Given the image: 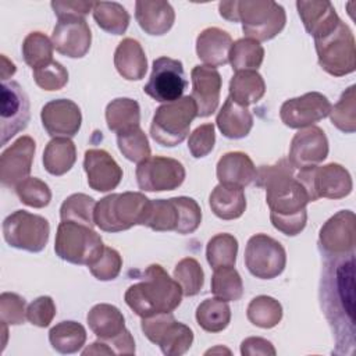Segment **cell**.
<instances>
[{"label": "cell", "mask_w": 356, "mask_h": 356, "mask_svg": "<svg viewBox=\"0 0 356 356\" xmlns=\"http://www.w3.org/2000/svg\"><path fill=\"white\" fill-rule=\"evenodd\" d=\"M321 305L332 328L337 355L355 352V252L325 256Z\"/></svg>", "instance_id": "cell-1"}, {"label": "cell", "mask_w": 356, "mask_h": 356, "mask_svg": "<svg viewBox=\"0 0 356 356\" xmlns=\"http://www.w3.org/2000/svg\"><path fill=\"white\" fill-rule=\"evenodd\" d=\"M293 171L289 160L281 159L273 165H261L254 178V184L266 189L273 227L288 236L300 234L306 227V206L310 202Z\"/></svg>", "instance_id": "cell-2"}, {"label": "cell", "mask_w": 356, "mask_h": 356, "mask_svg": "<svg viewBox=\"0 0 356 356\" xmlns=\"http://www.w3.org/2000/svg\"><path fill=\"white\" fill-rule=\"evenodd\" d=\"M182 288L160 264H150L143 280L125 292V303L142 318L161 313H172L182 300Z\"/></svg>", "instance_id": "cell-3"}, {"label": "cell", "mask_w": 356, "mask_h": 356, "mask_svg": "<svg viewBox=\"0 0 356 356\" xmlns=\"http://www.w3.org/2000/svg\"><path fill=\"white\" fill-rule=\"evenodd\" d=\"M152 200L140 192L111 193L95 207V225L104 232H120L134 225H146Z\"/></svg>", "instance_id": "cell-4"}, {"label": "cell", "mask_w": 356, "mask_h": 356, "mask_svg": "<svg viewBox=\"0 0 356 356\" xmlns=\"http://www.w3.org/2000/svg\"><path fill=\"white\" fill-rule=\"evenodd\" d=\"M102 236L92 228L72 221H61L57 227L54 252L72 264L90 266L103 253Z\"/></svg>", "instance_id": "cell-5"}, {"label": "cell", "mask_w": 356, "mask_h": 356, "mask_svg": "<svg viewBox=\"0 0 356 356\" xmlns=\"http://www.w3.org/2000/svg\"><path fill=\"white\" fill-rule=\"evenodd\" d=\"M195 117H197V107L191 96L164 103L153 115L150 135L159 145L174 147L185 140Z\"/></svg>", "instance_id": "cell-6"}, {"label": "cell", "mask_w": 356, "mask_h": 356, "mask_svg": "<svg viewBox=\"0 0 356 356\" xmlns=\"http://www.w3.org/2000/svg\"><path fill=\"white\" fill-rule=\"evenodd\" d=\"M236 13L243 33L256 42L275 38L286 22L284 7L273 0L238 1Z\"/></svg>", "instance_id": "cell-7"}, {"label": "cell", "mask_w": 356, "mask_h": 356, "mask_svg": "<svg viewBox=\"0 0 356 356\" xmlns=\"http://www.w3.org/2000/svg\"><path fill=\"white\" fill-rule=\"evenodd\" d=\"M320 67L334 76H343L356 70L355 38L345 22L327 36L314 39Z\"/></svg>", "instance_id": "cell-8"}, {"label": "cell", "mask_w": 356, "mask_h": 356, "mask_svg": "<svg viewBox=\"0 0 356 356\" xmlns=\"http://www.w3.org/2000/svg\"><path fill=\"white\" fill-rule=\"evenodd\" d=\"M295 178L307 192L310 202L320 197L341 199L348 196L353 188L349 171L337 163H330L323 167H303Z\"/></svg>", "instance_id": "cell-9"}, {"label": "cell", "mask_w": 356, "mask_h": 356, "mask_svg": "<svg viewBox=\"0 0 356 356\" xmlns=\"http://www.w3.org/2000/svg\"><path fill=\"white\" fill-rule=\"evenodd\" d=\"M49 234V221L26 210H17L3 221L4 241L15 249L38 253L44 249Z\"/></svg>", "instance_id": "cell-10"}, {"label": "cell", "mask_w": 356, "mask_h": 356, "mask_svg": "<svg viewBox=\"0 0 356 356\" xmlns=\"http://www.w3.org/2000/svg\"><path fill=\"white\" fill-rule=\"evenodd\" d=\"M145 337L160 346L165 356H181L189 350L193 342L192 330L174 318L172 313H161L142 318Z\"/></svg>", "instance_id": "cell-11"}, {"label": "cell", "mask_w": 356, "mask_h": 356, "mask_svg": "<svg viewBox=\"0 0 356 356\" xmlns=\"http://www.w3.org/2000/svg\"><path fill=\"white\" fill-rule=\"evenodd\" d=\"M286 264L284 246L266 234H256L249 238L245 249V266L249 273L260 280L278 277Z\"/></svg>", "instance_id": "cell-12"}, {"label": "cell", "mask_w": 356, "mask_h": 356, "mask_svg": "<svg viewBox=\"0 0 356 356\" xmlns=\"http://www.w3.org/2000/svg\"><path fill=\"white\" fill-rule=\"evenodd\" d=\"M188 82L179 60L163 56L153 61L152 74L143 92L160 103H171L182 97Z\"/></svg>", "instance_id": "cell-13"}, {"label": "cell", "mask_w": 356, "mask_h": 356, "mask_svg": "<svg viewBox=\"0 0 356 356\" xmlns=\"http://www.w3.org/2000/svg\"><path fill=\"white\" fill-rule=\"evenodd\" d=\"M135 174L139 189L147 192L174 191L181 186L185 179L182 163L163 156H150L140 161Z\"/></svg>", "instance_id": "cell-14"}, {"label": "cell", "mask_w": 356, "mask_h": 356, "mask_svg": "<svg viewBox=\"0 0 356 356\" xmlns=\"http://www.w3.org/2000/svg\"><path fill=\"white\" fill-rule=\"evenodd\" d=\"M1 111H0V146L24 131L31 120L29 99L22 86L15 81H1Z\"/></svg>", "instance_id": "cell-15"}, {"label": "cell", "mask_w": 356, "mask_h": 356, "mask_svg": "<svg viewBox=\"0 0 356 356\" xmlns=\"http://www.w3.org/2000/svg\"><path fill=\"white\" fill-rule=\"evenodd\" d=\"M331 107L330 100L323 93L309 92L285 100L280 108V117L286 127L302 129L325 118Z\"/></svg>", "instance_id": "cell-16"}, {"label": "cell", "mask_w": 356, "mask_h": 356, "mask_svg": "<svg viewBox=\"0 0 356 356\" xmlns=\"http://www.w3.org/2000/svg\"><path fill=\"white\" fill-rule=\"evenodd\" d=\"M356 227L355 213L341 210L321 227L318 245L325 256H341L355 252Z\"/></svg>", "instance_id": "cell-17"}, {"label": "cell", "mask_w": 356, "mask_h": 356, "mask_svg": "<svg viewBox=\"0 0 356 356\" xmlns=\"http://www.w3.org/2000/svg\"><path fill=\"white\" fill-rule=\"evenodd\" d=\"M51 43L60 54L81 58L90 49L92 32L85 18H60L51 33Z\"/></svg>", "instance_id": "cell-18"}, {"label": "cell", "mask_w": 356, "mask_h": 356, "mask_svg": "<svg viewBox=\"0 0 356 356\" xmlns=\"http://www.w3.org/2000/svg\"><path fill=\"white\" fill-rule=\"evenodd\" d=\"M36 150V143L31 136H19L0 156V179L7 188H15L28 178Z\"/></svg>", "instance_id": "cell-19"}, {"label": "cell", "mask_w": 356, "mask_h": 356, "mask_svg": "<svg viewBox=\"0 0 356 356\" xmlns=\"http://www.w3.org/2000/svg\"><path fill=\"white\" fill-rule=\"evenodd\" d=\"M42 125L51 138H72L82 124L78 104L70 99L50 100L40 111Z\"/></svg>", "instance_id": "cell-20"}, {"label": "cell", "mask_w": 356, "mask_h": 356, "mask_svg": "<svg viewBox=\"0 0 356 356\" xmlns=\"http://www.w3.org/2000/svg\"><path fill=\"white\" fill-rule=\"evenodd\" d=\"M328 156V140L318 127L299 129L291 140L289 163L296 168L317 165Z\"/></svg>", "instance_id": "cell-21"}, {"label": "cell", "mask_w": 356, "mask_h": 356, "mask_svg": "<svg viewBox=\"0 0 356 356\" xmlns=\"http://www.w3.org/2000/svg\"><path fill=\"white\" fill-rule=\"evenodd\" d=\"M83 170L88 175V185L97 192L115 189L122 178L121 167L103 149H89L85 152Z\"/></svg>", "instance_id": "cell-22"}, {"label": "cell", "mask_w": 356, "mask_h": 356, "mask_svg": "<svg viewBox=\"0 0 356 356\" xmlns=\"http://www.w3.org/2000/svg\"><path fill=\"white\" fill-rule=\"evenodd\" d=\"M192 95L197 107V117L211 115L220 102L221 75L214 67L195 65L192 72Z\"/></svg>", "instance_id": "cell-23"}, {"label": "cell", "mask_w": 356, "mask_h": 356, "mask_svg": "<svg viewBox=\"0 0 356 356\" xmlns=\"http://www.w3.org/2000/svg\"><path fill=\"white\" fill-rule=\"evenodd\" d=\"M299 17L305 29L314 39H321L330 35L341 22L334 6L330 1H296Z\"/></svg>", "instance_id": "cell-24"}, {"label": "cell", "mask_w": 356, "mask_h": 356, "mask_svg": "<svg viewBox=\"0 0 356 356\" xmlns=\"http://www.w3.org/2000/svg\"><path fill=\"white\" fill-rule=\"evenodd\" d=\"M135 18L146 33L161 36L174 25L175 13L168 1L138 0L135 3Z\"/></svg>", "instance_id": "cell-25"}, {"label": "cell", "mask_w": 356, "mask_h": 356, "mask_svg": "<svg viewBox=\"0 0 356 356\" xmlns=\"http://www.w3.org/2000/svg\"><path fill=\"white\" fill-rule=\"evenodd\" d=\"M232 38L228 32L210 26L203 29L196 39V54L209 67L225 65L229 61Z\"/></svg>", "instance_id": "cell-26"}, {"label": "cell", "mask_w": 356, "mask_h": 356, "mask_svg": "<svg viewBox=\"0 0 356 356\" xmlns=\"http://www.w3.org/2000/svg\"><path fill=\"white\" fill-rule=\"evenodd\" d=\"M216 172L220 184L243 189L254 181L257 170L246 153L228 152L218 160Z\"/></svg>", "instance_id": "cell-27"}, {"label": "cell", "mask_w": 356, "mask_h": 356, "mask_svg": "<svg viewBox=\"0 0 356 356\" xmlns=\"http://www.w3.org/2000/svg\"><path fill=\"white\" fill-rule=\"evenodd\" d=\"M114 67L128 81H139L147 70V60L140 43L132 38L121 40L114 53Z\"/></svg>", "instance_id": "cell-28"}, {"label": "cell", "mask_w": 356, "mask_h": 356, "mask_svg": "<svg viewBox=\"0 0 356 356\" xmlns=\"http://www.w3.org/2000/svg\"><path fill=\"white\" fill-rule=\"evenodd\" d=\"M216 124L225 138L241 139L249 135L253 127V115L246 107L227 97L216 117Z\"/></svg>", "instance_id": "cell-29"}, {"label": "cell", "mask_w": 356, "mask_h": 356, "mask_svg": "<svg viewBox=\"0 0 356 356\" xmlns=\"http://www.w3.org/2000/svg\"><path fill=\"white\" fill-rule=\"evenodd\" d=\"M211 211L221 220L239 218L246 210V197L242 188L218 184L209 197Z\"/></svg>", "instance_id": "cell-30"}, {"label": "cell", "mask_w": 356, "mask_h": 356, "mask_svg": "<svg viewBox=\"0 0 356 356\" xmlns=\"http://www.w3.org/2000/svg\"><path fill=\"white\" fill-rule=\"evenodd\" d=\"M89 328L99 339H111L125 330V318L118 307L108 303L95 305L86 316Z\"/></svg>", "instance_id": "cell-31"}, {"label": "cell", "mask_w": 356, "mask_h": 356, "mask_svg": "<svg viewBox=\"0 0 356 356\" xmlns=\"http://www.w3.org/2000/svg\"><path fill=\"white\" fill-rule=\"evenodd\" d=\"M229 99L248 107L257 103L266 93V83L257 71H238L229 81Z\"/></svg>", "instance_id": "cell-32"}, {"label": "cell", "mask_w": 356, "mask_h": 356, "mask_svg": "<svg viewBox=\"0 0 356 356\" xmlns=\"http://www.w3.org/2000/svg\"><path fill=\"white\" fill-rule=\"evenodd\" d=\"M76 161V147L70 138H53L43 152V167L51 175L68 172Z\"/></svg>", "instance_id": "cell-33"}, {"label": "cell", "mask_w": 356, "mask_h": 356, "mask_svg": "<svg viewBox=\"0 0 356 356\" xmlns=\"http://www.w3.org/2000/svg\"><path fill=\"white\" fill-rule=\"evenodd\" d=\"M140 121V108L136 100L118 97L111 100L106 107V122L110 131L121 132L138 127Z\"/></svg>", "instance_id": "cell-34"}, {"label": "cell", "mask_w": 356, "mask_h": 356, "mask_svg": "<svg viewBox=\"0 0 356 356\" xmlns=\"http://www.w3.org/2000/svg\"><path fill=\"white\" fill-rule=\"evenodd\" d=\"M49 341L60 353H76L86 342V330L76 321H61L50 328Z\"/></svg>", "instance_id": "cell-35"}, {"label": "cell", "mask_w": 356, "mask_h": 356, "mask_svg": "<svg viewBox=\"0 0 356 356\" xmlns=\"http://www.w3.org/2000/svg\"><path fill=\"white\" fill-rule=\"evenodd\" d=\"M196 321L207 332H220L231 321V309L225 300L216 296L204 299L196 309Z\"/></svg>", "instance_id": "cell-36"}, {"label": "cell", "mask_w": 356, "mask_h": 356, "mask_svg": "<svg viewBox=\"0 0 356 356\" xmlns=\"http://www.w3.org/2000/svg\"><path fill=\"white\" fill-rule=\"evenodd\" d=\"M264 58L263 46L249 38L238 39L232 43L229 51V61L232 70L238 71H257Z\"/></svg>", "instance_id": "cell-37"}, {"label": "cell", "mask_w": 356, "mask_h": 356, "mask_svg": "<svg viewBox=\"0 0 356 356\" xmlns=\"http://www.w3.org/2000/svg\"><path fill=\"white\" fill-rule=\"evenodd\" d=\"M92 13L96 24L108 33L122 35L129 25V14L120 3L97 1Z\"/></svg>", "instance_id": "cell-38"}, {"label": "cell", "mask_w": 356, "mask_h": 356, "mask_svg": "<svg viewBox=\"0 0 356 356\" xmlns=\"http://www.w3.org/2000/svg\"><path fill=\"white\" fill-rule=\"evenodd\" d=\"M248 320L260 328H273L282 318L281 303L267 295L256 296L250 300L246 310Z\"/></svg>", "instance_id": "cell-39"}, {"label": "cell", "mask_w": 356, "mask_h": 356, "mask_svg": "<svg viewBox=\"0 0 356 356\" xmlns=\"http://www.w3.org/2000/svg\"><path fill=\"white\" fill-rule=\"evenodd\" d=\"M211 292L225 302L239 300L243 295V282L234 266L214 268L211 277Z\"/></svg>", "instance_id": "cell-40"}, {"label": "cell", "mask_w": 356, "mask_h": 356, "mask_svg": "<svg viewBox=\"0 0 356 356\" xmlns=\"http://www.w3.org/2000/svg\"><path fill=\"white\" fill-rule=\"evenodd\" d=\"M238 254V239L227 232L214 235L206 246L207 263L213 267L235 266Z\"/></svg>", "instance_id": "cell-41"}, {"label": "cell", "mask_w": 356, "mask_h": 356, "mask_svg": "<svg viewBox=\"0 0 356 356\" xmlns=\"http://www.w3.org/2000/svg\"><path fill=\"white\" fill-rule=\"evenodd\" d=\"M95 207L96 202L93 197L85 193H74L63 202L60 207V218L61 221H72L93 228Z\"/></svg>", "instance_id": "cell-42"}, {"label": "cell", "mask_w": 356, "mask_h": 356, "mask_svg": "<svg viewBox=\"0 0 356 356\" xmlns=\"http://www.w3.org/2000/svg\"><path fill=\"white\" fill-rule=\"evenodd\" d=\"M53 43L42 32H31L22 42V57L24 61L36 70L53 61Z\"/></svg>", "instance_id": "cell-43"}, {"label": "cell", "mask_w": 356, "mask_h": 356, "mask_svg": "<svg viewBox=\"0 0 356 356\" xmlns=\"http://www.w3.org/2000/svg\"><path fill=\"white\" fill-rule=\"evenodd\" d=\"M117 145L125 159L134 163H140L150 157V146L147 136L140 127H134L117 134Z\"/></svg>", "instance_id": "cell-44"}, {"label": "cell", "mask_w": 356, "mask_h": 356, "mask_svg": "<svg viewBox=\"0 0 356 356\" xmlns=\"http://www.w3.org/2000/svg\"><path fill=\"white\" fill-rule=\"evenodd\" d=\"M174 280L179 284L185 296H195L203 286L204 273L196 259L185 257L177 263L174 268Z\"/></svg>", "instance_id": "cell-45"}, {"label": "cell", "mask_w": 356, "mask_h": 356, "mask_svg": "<svg viewBox=\"0 0 356 356\" xmlns=\"http://www.w3.org/2000/svg\"><path fill=\"white\" fill-rule=\"evenodd\" d=\"M355 85L349 86L339 97L338 103L331 107V122L345 134H353L356 129V95Z\"/></svg>", "instance_id": "cell-46"}, {"label": "cell", "mask_w": 356, "mask_h": 356, "mask_svg": "<svg viewBox=\"0 0 356 356\" xmlns=\"http://www.w3.org/2000/svg\"><path fill=\"white\" fill-rule=\"evenodd\" d=\"M178 209L172 199H156L152 200L150 214L146 221V227L153 231H175L178 227Z\"/></svg>", "instance_id": "cell-47"}, {"label": "cell", "mask_w": 356, "mask_h": 356, "mask_svg": "<svg viewBox=\"0 0 356 356\" xmlns=\"http://www.w3.org/2000/svg\"><path fill=\"white\" fill-rule=\"evenodd\" d=\"M15 193L19 200L35 209L46 207L51 200V191L46 182L36 177H28L15 186Z\"/></svg>", "instance_id": "cell-48"}, {"label": "cell", "mask_w": 356, "mask_h": 356, "mask_svg": "<svg viewBox=\"0 0 356 356\" xmlns=\"http://www.w3.org/2000/svg\"><path fill=\"white\" fill-rule=\"evenodd\" d=\"M178 209V227L175 232L181 235L195 232L202 222V210L197 202L188 196L171 197Z\"/></svg>", "instance_id": "cell-49"}, {"label": "cell", "mask_w": 356, "mask_h": 356, "mask_svg": "<svg viewBox=\"0 0 356 356\" xmlns=\"http://www.w3.org/2000/svg\"><path fill=\"white\" fill-rule=\"evenodd\" d=\"M33 71V79L43 90H60L68 82V71L58 61H50L49 64L39 67Z\"/></svg>", "instance_id": "cell-50"}, {"label": "cell", "mask_w": 356, "mask_h": 356, "mask_svg": "<svg viewBox=\"0 0 356 356\" xmlns=\"http://www.w3.org/2000/svg\"><path fill=\"white\" fill-rule=\"evenodd\" d=\"M122 267L121 254L108 246H104L102 256L89 266V270L99 281H111L118 277Z\"/></svg>", "instance_id": "cell-51"}, {"label": "cell", "mask_w": 356, "mask_h": 356, "mask_svg": "<svg viewBox=\"0 0 356 356\" xmlns=\"http://www.w3.org/2000/svg\"><path fill=\"white\" fill-rule=\"evenodd\" d=\"M26 318L25 299L17 293L4 292L0 295V320L8 325H19Z\"/></svg>", "instance_id": "cell-52"}, {"label": "cell", "mask_w": 356, "mask_h": 356, "mask_svg": "<svg viewBox=\"0 0 356 356\" xmlns=\"http://www.w3.org/2000/svg\"><path fill=\"white\" fill-rule=\"evenodd\" d=\"M216 143V134L213 124H203L197 127L188 139V149L195 159L207 156Z\"/></svg>", "instance_id": "cell-53"}, {"label": "cell", "mask_w": 356, "mask_h": 356, "mask_svg": "<svg viewBox=\"0 0 356 356\" xmlns=\"http://www.w3.org/2000/svg\"><path fill=\"white\" fill-rule=\"evenodd\" d=\"M54 316H56V305L50 296H39L26 307L28 321L40 328L49 327Z\"/></svg>", "instance_id": "cell-54"}, {"label": "cell", "mask_w": 356, "mask_h": 356, "mask_svg": "<svg viewBox=\"0 0 356 356\" xmlns=\"http://www.w3.org/2000/svg\"><path fill=\"white\" fill-rule=\"evenodd\" d=\"M95 3L93 1H82V0H56L51 1V8L57 18H67V17H79L85 18L89 11H93Z\"/></svg>", "instance_id": "cell-55"}, {"label": "cell", "mask_w": 356, "mask_h": 356, "mask_svg": "<svg viewBox=\"0 0 356 356\" xmlns=\"http://www.w3.org/2000/svg\"><path fill=\"white\" fill-rule=\"evenodd\" d=\"M102 341L110 349L111 355H134L135 353V341L127 328L117 337L111 339H102Z\"/></svg>", "instance_id": "cell-56"}, {"label": "cell", "mask_w": 356, "mask_h": 356, "mask_svg": "<svg viewBox=\"0 0 356 356\" xmlns=\"http://www.w3.org/2000/svg\"><path fill=\"white\" fill-rule=\"evenodd\" d=\"M241 353L243 356H254V355H271L274 356L277 352L273 343L264 338L250 337L242 341L241 343Z\"/></svg>", "instance_id": "cell-57"}, {"label": "cell", "mask_w": 356, "mask_h": 356, "mask_svg": "<svg viewBox=\"0 0 356 356\" xmlns=\"http://www.w3.org/2000/svg\"><path fill=\"white\" fill-rule=\"evenodd\" d=\"M15 74V65L4 54H1V81H7L8 76Z\"/></svg>", "instance_id": "cell-58"}]
</instances>
